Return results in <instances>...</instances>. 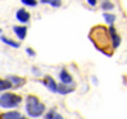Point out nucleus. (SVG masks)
<instances>
[{"mask_svg": "<svg viewBox=\"0 0 127 119\" xmlns=\"http://www.w3.org/2000/svg\"><path fill=\"white\" fill-rule=\"evenodd\" d=\"M58 78H59V82H61V84H65V85H75L72 75L68 72V69H66V68H62L61 71H59Z\"/></svg>", "mask_w": 127, "mask_h": 119, "instance_id": "nucleus-4", "label": "nucleus"}, {"mask_svg": "<svg viewBox=\"0 0 127 119\" xmlns=\"http://www.w3.org/2000/svg\"><path fill=\"white\" fill-rule=\"evenodd\" d=\"M21 3L24 6H28V7H35L38 4V1L37 0H21Z\"/></svg>", "mask_w": 127, "mask_h": 119, "instance_id": "nucleus-17", "label": "nucleus"}, {"mask_svg": "<svg viewBox=\"0 0 127 119\" xmlns=\"http://www.w3.org/2000/svg\"><path fill=\"white\" fill-rule=\"evenodd\" d=\"M41 82L44 84V87L48 89L50 92H54V94H57V81H55L54 78L51 77V75H45V78L41 81Z\"/></svg>", "mask_w": 127, "mask_h": 119, "instance_id": "nucleus-6", "label": "nucleus"}, {"mask_svg": "<svg viewBox=\"0 0 127 119\" xmlns=\"http://www.w3.org/2000/svg\"><path fill=\"white\" fill-rule=\"evenodd\" d=\"M16 18H17L21 24H27L28 21H30L31 16H30V13H28L26 9H18L17 13H16Z\"/></svg>", "mask_w": 127, "mask_h": 119, "instance_id": "nucleus-7", "label": "nucleus"}, {"mask_svg": "<svg viewBox=\"0 0 127 119\" xmlns=\"http://www.w3.org/2000/svg\"><path fill=\"white\" fill-rule=\"evenodd\" d=\"M103 18H104V21L109 24V26H113L114 21H116V16L112 13H103Z\"/></svg>", "mask_w": 127, "mask_h": 119, "instance_id": "nucleus-15", "label": "nucleus"}, {"mask_svg": "<svg viewBox=\"0 0 127 119\" xmlns=\"http://www.w3.org/2000/svg\"><path fill=\"white\" fill-rule=\"evenodd\" d=\"M23 101V98L13 92H4L0 95V106L4 109H14Z\"/></svg>", "mask_w": 127, "mask_h": 119, "instance_id": "nucleus-3", "label": "nucleus"}, {"mask_svg": "<svg viewBox=\"0 0 127 119\" xmlns=\"http://www.w3.org/2000/svg\"><path fill=\"white\" fill-rule=\"evenodd\" d=\"M54 119H64V116L61 114H58V112H57V114H55V116H54Z\"/></svg>", "mask_w": 127, "mask_h": 119, "instance_id": "nucleus-22", "label": "nucleus"}, {"mask_svg": "<svg viewBox=\"0 0 127 119\" xmlns=\"http://www.w3.org/2000/svg\"><path fill=\"white\" fill-rule=\"evenodd\" d=\"M55 114H57V111H55V109H50L48 112L44 114V119H54Z\"/></svg>", "mask_w": 127, "mask_h": 119, "instance_id": "nucleus-18", "label": "nucleus"}, {"mask_svg": "<svg viewBox=\"0 0 127 119\" xmlns=\"http://www.w3.org/2000/svg\"><path fill=\"white\" fill-rule=\"evenodd\" d=\"M40 3H42V4H50L54 9H58V7L62 6V1L61 0H40Z\"/></svg>", "mask_w": 127, "mask_h": 119, "instance_id": "nucleus-14", "label": "nucleus"}, {"mask_svg": "<svg viewBox=\"0 0 127 119\" xmlns=\"http://www.w3.org/2000/svg\"><path fill=\"white\" fill-rule=\"evenodd\" d=\"M26 53H27V54L30 55V57H34V55H35V51L31 50V48H27V50H26Z\"/></svg>", "mask_w": 127, "mask_h": 119, "instance_id": "nucleus-20", "label": "nucleus"}, {"mask_svg": "<svg viewBox=\"0 0 127 119\" xmlns=\"http://www.w3.org/2000/svg\"><path fill=\"white\" fill-rule=\"evenodd\" d=\"M102 1H110V0H102Z\"/></svg>", "mask_w": 127, "mask_h": 119, "instance_id": "nucleus-24", "label": "nucleus"}, {"mask_svg": "<svg viewBox=\"0 0 127 119\" xmlns=\"http://www.w3.org/2000/svg\"><path fill=\"white\" fill-rule=\"evenodd\" d=\"M73 91H75V85H65L61 82L57 85V94H59V95H68Z\"/></svg>", "mask_w": 127, "mask_h": 119, "instance_id": "nucleus-8", "label": "nucleus"}, {"mask_svg": "<svg viewBox=\"0 0 127 119\" xmlns=\"http://www.w3.org/2000/svg\"><path fill=\"white\" fill-rule=\"evenodd\" d=\"M89 40L93 43V46L97 48L99 51H102L103 54H106L107 57L113 54V46H112V40H110L109 34V27L104 26H95L89 33Z\"/></svg>", "mask_w": 127, "mask_h": 119, "instance_id": "nucleus-1", "label": "nucleus"}, {"mask_svg": "<svg viewBox=\"0 0 127 119\" xmlns=\"http://www.w3.org/2000/svg\"><path fill=\"white\" fill-rule=\"evenodd\" d=\"M13 84L10 82L9 79H0V92H4V91H9V89H13Z\"/></svg>", "mask_w": 127, "mask_h": 119, "instance_id": "nucleus-12", "label": "nucleus"}, {"mask_svg": "<svg viewBox=\"0 0 127 119\" xmlns=\"http://www.w3.org/2000/svg\"><path fill=\"white\" fill-rule=\"evenodd\" d=\"M21 118H23V115L17 111H9V112H4L0 116V119H21Z\"/></svg>", "mask_w": 127, "mask_h": 119, "instance_id": "nucleus-11", "label": "nucleus"}, {"mask_svg": "<svg viewBox=\"0 0 127 119\" xmlns=\"http://www.w3.org/2000/svg\"><path fill=\"white\" fill-rule=\"evenodd\" d=\"M13 31H14V34L17 36V38L20 41H23L24 38L27 37V27H26V26H14Z\"/></svg>", "mask_w": 127, "mask_h": 119, "instance_id": "nucleus-9", "label": "nucleus"}, {"mask_svg": "<svg viewBox=\"0 0 127 119\" xmlns=\"http://www.w3.org/2000/svg\"><path fill=\"white\" fill-rule=\"evenodd\" d=\"M86 1H88V4L92 6V7H95V6L97 4V0H86Z\"/></svg>", "mask_w": 127, "mask_h": 119, "instance_id": "nucleus-21", "label": "nucleus"}, {"mask_svg": "<svg viewBox=\"0 0 127 119\" xmlns=\"http://www.w3.org/2000/svg\"><path fill=\"white\" fill-rule=\"evenodd\" d=\"M109 34H110V40H112V46L116 50L120 46V43H122V37L119 36V33L114 28V26H109Z\"/></svg>", "mask_w": 127, "mask_h": 119, "instance_id": "nucleus-5", "label": "nucleus"}, {"mask_svg": "<svg viewBox=\"0 0 127 119\" xmlns=\"http://www.w3.org/2000/svg\"><path fill=\"white\" fill-rule=\"evenodd\" d=\"M7 79L13 84L14 88H18V87H21V85H24V84H26V79H24V78H21V77H17V75H9V77H7Z\"/></svg>", "mask_w": 127, "mask_h": 119, "instance_id": "nucleus-10", "label": "nucleus"}, {"mask_svg": "<svg viewBox=\"0 0 127 119\" xmlns=\"http://www.w3.org/2000/svg\"><path fill=\"white\" fill-rule=\"evenodd\" d=\"M31 72L34 74V75H37V77H41V71L38 68H35V67H32L31 68Z\"/></svg>", "mask_w": 127, "mask_h": 119, "instance_id": "nucleus-19", "label": "nucleus"}, {"mask_svg": "<svg viewBox=\"0 0 127 119\" xmlns=\"http://www.w3.org/2000/svg\"><path fill=\"white\" fill-rule=\"evenodd\" d=\"M45 104H42L35 95L26 96V114L30 118H40L45 114Z\"/></svg>", "mask_w": 127, "mask_h": 119, "instance_id": "nucleus-2", "label": "nucleus"}, {"mask_svg": "<svg viewBox=\"0 0 127 119\" xmlns=\"http://www.w3.org/2000/svg\"><path fill=\"white\" fill-rule=\"evenodd\" d=\"M1 31H3V30H1V28H0V34H1Z\"/></svg>", "mask_w": 127, "mask_h": 119, "instance_id": "nucleus-25", "label": "nucleus"}, {"mask_svg": "<svg viewBox=\"0 0 127 119\" xmlns=\"http://www.w3.org/2000/svg\"><path fill=\"white\" fill-rule=\"evenodd\" d=\"M100 9L103 11H109V10H113L114 9V3L113 1H102L100 4Z\"/></svg>", "mask_w": 127, "mask_h": 119, "instance_id": "nucleus-16", "label": "nucleus"}, {"mask_svg": "<svg viewBox=\"0 0 127 119\" xmlns=\"http://www.w3.org/2000/svg\"><path fill=\"white\" fill-rule=\"evenodd\" d=\"M21 119H28V118H24V116H23V118H21Z\"/></svg>", "mask_w": 127, "mask_h": 119, "instance_id": "nucleus-26", "label": "nucleus"}, {"mask_svg": "<svg viewBox=\"0 0 127 119\" xmlns=\"http://www.w3.org/2000/svg\"><path fill=\"white\" fill-rule=\"evenodd\" d=\"M92 79H93V84H97V78H96V77H93Z\"/></svg>", "mask_w": 127, "mask_h": 119, "instance_id": "nucleus-23", "label": "nucleus"}, {"mask_svg": "<svg viewBox=\"0 0 127 119\" xmlns=\"http://www.w3.org/2000/svg\"><path fill=\"white\" fill-rule=\"evenodd\" d=\"M0 40L4 43V44H7V46L13 47V48H18V47H20V43L14 41V40H10V38H7L6 36H0Z\"/></svg>", "mask_w": 127, "mask_h": 119, "instance_id": "nucleus-13", "label": "nucleus"}]
</instances>
